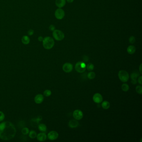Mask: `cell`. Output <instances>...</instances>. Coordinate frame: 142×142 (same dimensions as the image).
Here are the masks:
<instances>
[{"label":"cell","mask_w":142,"mask_h":142,"mask_svg":"<svg viewBox=\"0 0 142 142\" xmlns=\"http://www.w3.org/2000/svg\"><path fill=\"white\" fill-rule=\"evenodd\" d=\"M5 116V114L3 112L0 111V122H2L4 120Z\"/></svg>","instance_id":"28"},{"label":"cell","mask_w":142,"mask_h":142,"mask_svg":"<svg viewBox=\"0 0 142 142\" xmlns=\"http://www.w3.org/2000/svg\"><path fill=\"white\" fill-rule=\"evenodd\" d=\"M79 125L78 121L76 120H71L68 123V126L72 128H75Z\"/></svg>","instance_id":"15"},{"label":"cell","mask_w":142,"mask_h":142,"mask_svg":"<svg viewBox=\"0 0 142 142\" xmlns=\"http://www.w3.org/2000/svg\"><path fill=\"white\" fill-rule=\"evenodd\" d=\"M30 131L28 128H24L22 129L21 132L23 135H27L29 133Z\"/></svg>","instance_id":"23"},{"label":"cell","mask_w":142,"mask_h":142,"mask_svg":"<svg viewBox=\"0 0 142 142\" xmlns=\"http://www.w3.org/2000/svg\"><path fill=\"white\" fill-rule=\"evenodd\" d=\"M29 137L31 139H34L36 138L37 134L36 132L34 130H31L29 133Z\"/></svg>","instance_id":"20"},{"label":"cell","mask_w":142,"mask_h":142,"mask_svg":"<svg viewBox=\"0 0 142 142\" xmlns=\"http://www.w3.org/2000/svg\"><path fill=\"white\" fill-rule=\"evenodd\" d=\"M44 100V97L43 95L41 94H38L36 95L34 98L35 102L36 104H40L43 102Z\"/></svg>","instance_id":"12"},{"label":"cell","mask_w":142,"mask_h":142,"mask_svg":"<svg viewBox=\"0 0 142 142\" xmlns=\"http://www.w3.org/2000/svg\"><path fill=\"white\" fill-rule=\"evenodd\" d=\"M93 101L94 102L97 103H100L101 102H102L103 100V98H102V96L101 95V94L97 93L94 95L93 98Z\"/></svg>","instance_id":"10"},{"label":"cell","mask_w":142,"mask_h":142,"mask_svg":"<svg viewBox=\"0 0 142 142\" xmlns=\"http://www.w3.org/2000/svg\"><path fill=\"white\" fill-rule=\"evenodd\" d=\"M15 127L10 122L0 123V138L4 140H10L16 135Z\"/></svg>","instance_id":"1"},{"label":"cell","mask_w":142,"mask_h":142,"mask_svg":"<svg viewBox=\"0 0 142 142\" xmlns=\"http://www.w3.org/2000/svg\"><path fill=\"white\" fill-rule=\"evenodd\" d=\"M87 69H88V71H91L93 70L94 66L93 64L92 63H89L88 65L87 66Z\"/></svg>","instance_id":"26"},{"label":"cell","mask_w":142,"mask_h":142,"mask_svg":"<svg viewBox=\"0 0 142 142\" xmlns=\"http://www.w3.org/2000/svg\"><path fill=\"white\" fill-rule=\"evenodd\" d=\"M135 90L138 93L142 94V86L141 85H138L135 88Z\"/></svg>","instance_id":"24"},{"label":"cell","mask_w":142,"mask_h":142,"mask_svg":"<svg viewBox=\"0 0 142 142\" xmlns=\"http://www.w3.org/2000/svg\"><path fill=\"white\" fill-rule=\"evenodd\" d=\"M65 16V13L62 8H58L56 10L55 12V16L56 18L58 20H61L64 18Z\"/></svg>","instance_id":"6"},{"label":"cell","mask_w":142,"mask_h":142,"mask_svg":"<svg viewBox=\"0 0 142 142\" xmlns=\"http://www.w3.org/2000/svg\"><path fill=\"white\" fill-rule=\"evenodd\" d=\"M139 75V74L137 72H133L131 74V79L132 80V83L133 84H136L137 83V79Z\"/></svg>","instance_id":"14"},{"label":"cell","mask_w":142,"mask_h":142,"mask_svg":"<svg viewBox=\"0 0 142 142\" xmlns=\"http://www.w3.org/2000/svg\"><path fill=\"white\" fill-rule=\"evenodd\" d=\"M142 76H140V77H139L138 78V83L140 84V85H142Z\"/></svg>","instance_id":"31"},{"label":"cell","mask_w":142,"mask_h":142,"mask_svg":"<svg viewBox=\"0 0 142 142\" xmlns=\"http://www.w3.org/2000/svg\"><path fill=\"white\" fill-rule=\"evenodd\" d=\"M142 64H140V66L139 67V71L141 74H142Z\"/></svg>","instance_id":"33"},{"label":"cell","mask_w":142,"mask_h":142,"mask_svg":"<svg viewBox=\"0 0 142 142\" xmlns=\"http://www.w3.org/2000/svg\"><path fill=\"white\" fill-rule=\"evenodd\" d=\"M21 41L23 44L28 45L30 42V38L28 36L25 35L22 37L21 38Z\"/></svg>","instance_id":"17"},{"label":"cell","mask_w":142,"mask_h":142,"mask_svg":"<svg viewBox=\"0 0 142 142\" xmlns=\"http://www.w3.org/2000/svg\"><path fill=\"white\" fill-rule=\"evenodd\" d=\"M73 65L69 62H66L62 66V70L66 73H69L72 71Z\"/></svg>","instance_id":"7"},{"label":"cell","mask_w":142,"mask_h":142,"mask_svg":"<svg viewBox=\"0 0 142 142\" xmlns=\"http://www.w3.org/2000/svg\"><path fill=\"white\" fill-rule=\"evenodd\" d=\"M53 36L57 41H61L65 38L64 33L59 30L55 29L53 31Z\"/></svg>","instance_id":"3"},{"label":"cell","mask_w":142,"mask_h":142,"mask_svg":"<svg viewBox=\"0 0 142 142\" xmlns=\"http://www.w3.org/2000/svg\"><path fill=\"white\" fill-rule=\"evenodd\" d=\"M102 107L103 109L107 110L110 107V103L107 101H104L102 103Z\"/></svg>","instance_id":"19"},{"label":"cell","mask_w":142,"mask_h":142,"mask_svg":"<svg viewBox=\"0 0 142 142\" xmlns=\"http://www.w3.org/2000/svg\"><path fill=\"white\" fill-rule=\"evenodd\" d=\"M34 33V31H33V30L31 29L29 30L28 31V35L30 36H31L33 35Z\"/></svg>","instance_id":"30"},{"label":"cell","mask_w":142,"mask_h":142,"mask_svg":"<svg viewBox=\"0 0 142 142\" xmlns=\"http://www.w3.org/2000/svg\"><path fill=\"white\" fill-rule=\"evenodd\" d=\"M49 29L50 30V31H53L56 29V27L53 25H50V26L49 27Z\"/></svg>","instance_id":"29"},{"label":"cell","mask_w":142,"mask_h":142,"mask_svg":"<svg viewBox=\"0 0 142 142\" xmlns=\"http://www.w3.org/2000/svg\"><path fill=\"white\" fill-rule=\"evenodd\" d=\"M129 42L131 44H133L135 42V38L133 36H131L129 38Z\"/></svg>","instance_id":"27"},{"label":"cell","mask_w":142,"mask_h":142,"mask_svg":"<svg viewBox=\"0 0 142 142\" xmlns=\"http://www.w3.org/2000/svg\"><path fill=\"white\" fill-rule=\"evenodd\" d=\"M38 128L39 131L41 132H45L47 130V126L43 123H41L38 125Z\"/></svg>","instance_id":"18"},{"label":"cell","mask_w":142,"mask_h":142,"mask_svg":"<svg viewBox=\"0 0 142 142\" xmlns=\"http://www.w3.org/2000/svg\"><path fill=\"white\" fill-rule=\"evenodd\" d=\"M127 52L128 54L132 55L136 51L135 46L133 45H130L127 48Z\"/></svg>","instance_id":"16"},{"label":"cell","mask_w":142,"mask_h":142,"mask_svg":"<svg viewBox=\"0 0 142 142\" xmlns=\"http://www.w3.org/2000/svg\"><path fill=\"white\" fill-rule=\"evenodd\" d=\"M43 48L47 50H50L53 47L55 41L53 38L50 36H46L43 38Z\"/></svg>","instance_id":"2"},{"label":"cell","mask_w":142,"mask_h":142,"mask_svg":"<svg viewBox=\"0 0 142 142\" xmlns=\"http://www.w3.org/2000/svg\"><path fill=\"white\" fill-rule=\"evenodd\" d=\"M122 89L124 92H127L129 89V86L126 83H124L122 85Z\"/></svg>","instance_id":"21"},{"label":"cell","mask_w":142,"mask_h":142,"mask_svg":"<svg viewBox=\"0 0 142 142\" xmlns=\"http://www.w3.org/2000/svg\"><path fill=\"white\" fill-rule=\"evenodd\" d=\"M118 75L120 80L124 83L128 81L129 78V75L128 73L124 70L120 71L118 73Z\"/></svg>","instance_id":"4"},{"label":"cell","mask_w":142,"mask_h":142,"mask_svg":"<svg viewBox=\"0 0 142 142\" xmlns=\"http://www.w3.org/2000/svg\"><path fill=\"white\" fill-rule=\"evenodd\" d=\"M51 91L49 90H46L43 92V95L46 97H49L51 95Z\"/></svg>","instance_id":"25"},{"label":"cell","mask_w":142,"mask_h":142,"mask_svg":"<svg viewBox=\"0 0 142 142\" xmlns=\"http://www.w3.org/2000/svg\"><path fill=\"white\" fill-rule=\"evenodd\" d=\"M55 4L58 8H62L66 4V0H56Z\"/></svg>","instance_id":"13"},{"label":"cell","mask_w":142,"mask_h":142,"mask_svg":"<svg viewBox=\"0 0 142 142\" xmlns=\"http://www.w3.org/2000/svg\"><path fill=\"white\" fill-rule=\"evenodd\" d=\"M74 0H66V1H67L68 3H72L74 1Z\"/></svg>","instance_id":"34"},{"label":"cell","mask_w":142,"mask_h":142,"mask_svg":"<svg viewBox=\"0 0 142 142\" xmlns=\"http://www.w3.org/2000/svg\"><path fill=\"white\" fill-rule=\"evenodd\" d=\"M59 136L58 133L55 131H51L48 134V138L51 140H56L58 138Z\"/></svg>","instance_id":"9"},{"label":"cell","mask_w":142,"mask_h":142,"mask_svg":"<svg viewBox=\"0 0 142 142\" xmlns=\"http://www.w3.org/2000/svg\"><path fill=\"white\" fill-rule=\"evenodd\" d=\"M73 116L75 119L80 120L83 118V113L80 110H76L73 113Z\"/></svg>","instance_id":"8"},{"label":"cell","mask_w":142,"mask_h":142,"mask_svg":"<svg viewBox=\"0 0 142 142\" xmlns=\"http://www.w3.org/2000/svg\"><path fill=\"white\" fill-rule=\"evenodd\" d=\"M37 139L40 142L45 141L47 139V135L44 132H41L38 133L36 136Z\"/></svg>","instance_id":"11"},{"label":"cell","mask_w":142,"mask_h":142,"mask_svg":"<svg viewBox=\"0 0 142 142\" xmlns=\"http://www.w3.org/2000/svg\"><path fill=\"white\" fill-rule=\"evenodd\" d=\"M86 64L82 61L77 62L75 66V69L78 73H82L85 72L86 69Z\"/></svg>","instance_id":"5"},{"label":"cell","mask_w":142,"mask_h":142,"mask_svg":"<svg viewBox=\"0 0 142 142\" xmlns=\"http://www.w3.org/2000/svg\"><path fill=\"white\" fill-rule=\"evenodd\" d=\"M38 40L39 41L42 42L43 40V37L42 36H39L38 37Z\"/></svg>","instance_id":"32"},{"label":"cell","mask_w":142,"mask_h":142,"mask_svg":"<svg viewBox=\"0 0 142 142\" xmlns=\"http://www.w3.org/2000/svg\"><path fill=\"white\" fill-rule=\"evenodd\" d=\"M87 76L89 79H93L95 77V73L93 72H90L88 73Z\"/></svg>","instance_id":"22"}]
</instances>
